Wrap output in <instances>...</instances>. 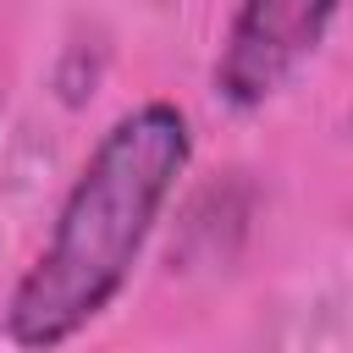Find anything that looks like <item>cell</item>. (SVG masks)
Segmentation results:
<instances>
[{
  "label": "cell",
  "instance_id": "cell-1",
  "mask_svg": "<svg viewBox=\"0 0 353 353\" xmlns=\"http://www.w3.org/2000/svg\"><path fill=\"white\" fill-rule=\"evenodd\" d=\"M188 160L193 132L171 99H149L110 121L66 188L50 243L6 298V342L17 353L66 347L121 298Z\"/></svg>",
  "mask_w": 353,
  "mask_h": 353
},
{
  "label": "cell",
  "instance_id": "cell-2",
  "mask_svg": "<svg viewBox=\"0 0 353 353\" xmlns=\"http://www.w3.org/2000/svg\"><path fill=\"white\" fill-rule=\"evenodd\" d=\"M342 0H243L226 22L215 55V94L232 110H259L287 88V77L320 50Z\"/></svg>",
  "mask_w": 353,
  "mask_h": 353
}]
</instances>
